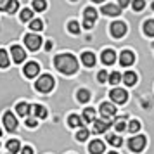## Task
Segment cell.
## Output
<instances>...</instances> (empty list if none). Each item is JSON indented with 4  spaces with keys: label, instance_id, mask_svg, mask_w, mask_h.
I'll return each mask as SVG.
<instances>
[{
    "label": "cell",
    "instance_id": "484cf974",
    "mask_svg": "<svg viewBox=\"0 0 154 154\" xmlns=\"http://www.w3.org/2000/svg\"><path fill=\"white\" fill-rule=\"evenodd\" d=\"M78 100H80V102H88V100H90V92L83 90V88L78 90Z\"/></svg>",
    "mask_w": 154,
    "mask_h": 154
},
{
    "label": "cell",
    "instance_id": "bcb514c9",
    "mask_svg": "<svg viewBox=\"0 0 154 154\" xmlns=\"http://www.w3.org/2000/svg\"><path fill=\"white\" fill-rule=\"evenodd\" d=\"M0 135H2V128H0Z\"/></svg>",
    "mask_w": 154,
    "mask_h": 154
},
{
    "label": "cell",
    "instance_id": "9a60e30c",
    "mask_svg": "<svg viewBox=\"0 0 154 154\" xmlns=\"http://www.w3.org/2000/svg\"><path fill=\"white\" fill-rule=\"evenodd\" d=\"M16 112H17L19 116H23V118H24V116L28 118L29 112H31V106L26 104V102H19V104L16 106Z\"/></svg>",
    "mask_w": 154,
    "mask_h": 154
},
{
    "label": "cell",
    "instance_id": "ee69618b",
    "mask_svg": "<svg viewBox=\"0 0 154 154\" xmlns=\"http://www.w3.org/2000/svg\"><path fill=\"white\" fill-rule=\"evenodd\" d=\"M94 2H104V0H94Z\"/></svg>",
    "mask_w": 154,
    "mask_h": 154
},
{
    "label": "cell",
    "instance_id": "8d00e7d4",
    "mask_svg": "<svg viewBox=\"0 0 154 154\" xmlns=\"http://www.w3.org/2000/svg\"><path fill=\"white\" fill-rule=\"evenodd\" d=\"M133 9H135V11H137V12H139V11H142V9L146 7V2H144V0H133Z\"/></svg>",
    "mask_w": 154,
    "mask_h": 154
},
{
    "label": "cell",
    "instance_id": "ac0fdd59",
    "mask_svg": "<svg viewBox=\"0 0 154 154\" xmlns=\"http://www.w3.org/2000/svg\"><path fill=\"white\" fill-rule=\"evenodd\" d=\"M83 123H94L95 121V109H92V107H87L83 111Z\"/></svg>",
    "mask_w": 154,
    "mask_h": 154
},
{
    "label": "cell",
    "instance_id": "4fadbf2b",
    "mask_svg": "<svg viewBox=\"0 0 154 154\" xmlns=\"http://www.w3.org/2000/svg\"><path fill=\"white\" fill-rule=\"evenodd\" d=\"M109 126H111L109 121H106V119H95V121H94V132L95 133H104Z\"/></svg>",
    "mask_w": 154,
    "mask_h": 154
},
{
    "label": "cell",
    "instance_id": "8fae6325",
    "mask_svg": "<svg viewBox=\"0 0 154 154\" xmlns=\"http://www.w3.org/2000/svg\"><path fill=\"white\" fill-rule=\"evenodd\" d=\"M11 54H12V59H14V63H23L24 61V57H26V54H24V50L19 47V45H14L12 49H11Z\"/></svg>",
    "mask_w": 154,
    "mask_h": 154
},
{
    "label": "cell",
    "instance_id": "d6986e66",
    "mask_svg": "<svg viewBox=\"0 0 154 154\" xmlns=\"http://www.w3.org/2000/svg\"><path fill=\"white\" fill-rule=\"evenodd\" d=\"M82 63H83L85 66L92 68V66L95 64V56H94L92 52H85V54H82Z\"/></svg>",
    "mask_w": 154,
    "mask_h": 154
},
{
    "label": "cell",
    "instance_id": "d4e9b609",
    "mask_svg": "<svg viewBox=\"0 0 154 154\" xmlns=\"http://www.w3.org/2000/svg\"><path fill=\"white\" fill-rule=\"evenodd\" d=\"M19 142H17V140H9L7 142V149H9V152L11 154H16L17 152V151H19Z\"/></svg>",
    "mask_w": 154,
    "mask_h": 154
},
{
    "label": "cell",
    "instance_id": "7bdbcfd3",
    "mask_svg": "<svg viewBox=\"0 0 154 154\" xmlns=\"http://www.w3.org/2000/svg\"><path fill=\"white\" fill-rule=\"evenodd\" d=\"M45 49H47V50L52 49V42H47V43H45Z\"/></svg>",
    "mask_w": 154,
    "mask_h": 154
},
{
    "label": "cell",
    "instance_id": "3957f363",
    "mask_svg": "<svg viewBox=\"0 0 154 154\" xmlns=\"http://www.w3.org/2000/svg\"><path fill=\"white\" fill-rule=\"evenodd\" d=\"M128 147H130V151H133V152H140L146 147V137L144 135L132 137V139L128 140Z\"/></svg>",
    "mask_w": 154,
    "mask_h": 154
},
{
    "label": "cell",
    "instance_id": "83f0119b",
    "mask_svg": "<svg viewBox=\"0 0 154 154\" xmlns=\"http://www.w3.org/2000/svg\"><path fill=\"white\" fill-rule=\"evenodd\" d=\"M21 21H33V11L31 9L21 11Z\"/></svg>",
    "mask_w": 154,
    "mask_h": 154
},
{
    "label": "cell",
    "instance_id": "ffe728a7",
    "mask_svg": "<svg viewBox=\"0 0 154 154\" xmlns=\"http://www.w3.org/2000/svg\"><path fill=\"white\" fill-rule=\"evenodd\" d=\"M31 109H33V114H35L36 118H40V119L47 118V109H45L43 106H38V104H36V106H33Z\"/></svg>",
    "mask_w": 154,
    "mask_h": 154
},
{
    "label": "cell",
    "instance_id": "7402d4cb",
    "mask_svg": "<svg viewBox=\"0 0 154 154\" xmlns=\"http://www.w3.org/2000/svg\"><path fill=\"white\" fill-rule=\"evenodd\" d=\"M123 80H125L126 85H135V82H137V75L135 73H132V71H128V73H125V76H123Z\"/></svg>",
    "mask_w": 154,
    "mask_h": 154
},
{
    "label": "cell",
    "instance_id": "d590c367",
    "mask_svg": "<svg viewBox=\"0 0 154 154\" xmlns=\"http://www.w3.org/2000/svg\"><path fill=\"white\" fill-rule=\"evenodd\" d=\"M109 82H111L112 85H116L121 82V75H119L118 71H114V73H111V76H109Z\"/></svg>",
    "mask_w": 154,
    "mask_h": 154
},
{
    "label": "cell",
    "instance_id": "8992f818",
    "mask_svg": "<svg viewBox=\"0 0 154 154\" xmlns=\"http://www.w3.org/2000/svg\"><path fill=\"white\" fill-rule=\"evenodd\" d=\"M111 99L116 102V104H125L126 100H128V94H126L123 88H114V90H111Z\"/></svg>",
    "mask_w": 154,
    "mask_h": 154
},
{
    "label": "cell",
    "instance_id": "d6a6232c",
    "mask_svg": "<svg viewBox=\"0 0 154 154\" xmlns=\"http://www.w3.org/2000/svg\"><path fill=\"white\" fill-rule=\"evenodd\" d=\"M17 7H19V4H17V0H11V2H9V5H7V9H5V11H7L9 14H14L16 11H17Z\"/></svg>",
    "mask_w": 154,
    "mask_h": 154
},
{
    "label": "cell",
    "instance_id": "2e32d148",
    "mask_svg": "<svg viewBox=\"0 0 154 154\" xmlns=\"http://www.w3.org/2000/svg\"><path fill=\"white\" fill-rule=\"evenodd\" d=\"M114 61H116V54H114V50L112 49H107L102 52V63L104 64H114Z\"/></svg>",
    "mask_w": 154,
    "mask_h": 154
},
{
    "label": "cell",
    "instance_id": "60d3db41",
    "mask_svg": "<svg viewBox=\"0 0 154 154\" xmlns=\"http://www.w3.org/2000/svg\"><path fill=\"white\" fill-rule=\"evenodd\" d=\"M21 154H33V149H31V147H24L21 151Z\"/></svg>",
    "mask_w": 154,
    "mask_h": 154
},
{
    "label": "cell",
    "instance_id": "ba28073f",
    "mask_svg": "<svg viewBox=\"0 0 154 154\" xmlns=\"http://www.w3.org/2000/svg\"><path fill=\"white\" fill-rule=\"evenodd\" d=\"M100 114L104 119H111L112 116H116V107L111 104V102H104L100 106Z\"/></svg>",
    "mask_w": 154,
    "mask_h": 154
},
{
    "label": "cell",
    "instance_id": "1f68e13d",
    "mask_svg": "<svg viewBox=\"0 0 154 154\" xmlns=\"http://www.w3.org/2000/svg\"><path fill=\"white\" fill-rule=\"evenodd\" d=\"M126 116H121V118H118L116 119V130H118V132H123V130H125V126H126Z\"/></svg>",
    "mask_w": 154,
    "mask_h": 154
},
{
    "label": "cell",
    "instance_id": "52a82bcc",
    "mask_svg": "<svg viewBox=\"0 0 154 154\" xmlns=\"http://www.w3.org/2000/svg\"><path fill=\"white\" fill-rule=\"evenodd\" d=\"M126 33V24L121 21H116L111 24V35L114 36V38H121V36Z\"/></svg>",
    "mask_w": 154,
    "mask_h": 154
},
{
    "label": "cell",
    "instance_id": "6da1fadb",
    "mask_svg": "<svg viewBox=\"0 0 154 154\" xmlns=\"http://www.w3.org/2000/svg\"><path fill=\"white\" fill-rule=\"evenodd\" d=\"M54 64H56V68L63 75H73L78 69V61L71 54H61V56H57L54 59Z\"/></svg>",
    "mask_w": 154,
    "mask_h": 154
},
{
    "label": "cell",
    "instance_id": "e0dca14e",
    "mask_svg": "<svg viewBox=\"0 0 154 154\" xmlns=\"http://www.w3.org/2000/svg\"><path fill=\"white\" fill-rule=\"evenodd\" d=\"M102 12H104L106 16H118L119 12H121V9H119L118 5L107 4V5H104V7H102Z\"/></svg>",
    "mask_w": 154,
    "mask_h": 154
},
{
    "label": "cell",
    "instance_id": "e575fe53",
    "mask_svg": "<svg viewBox=\"0 0 154 154\" xmlns=\"http://www.w3.org/2000/svg\"><path fill=\"white\" fill-rule=\"evenodd\" d=\"M128 130H130L132 133L139 132V130H140V121H137V119H133V121H130V125H128Z\"/></svg>",
    "mask_w": 154,
    "mask_h": 154
},
{
    "label": "cell",
    "instance_id": "277c9868",
    "mask_svg": "<svg viewBox=\"0 0 154 154\" xmlns=\"http://www.w3.org/2000/svg\"><path fill=\"white\" fill-rule=\"evenodd\" d=\"M83 16H85L83 28L90 29L92 26H94V21L97 19V11H95L94 7H87V9H85V12H83Z\"/></svg>",
    "mask_w": 154,
    "mask_h": 154
},
{
    "label": "cell",
    "instance_id": "30bf717a",
    "mask_svg": "<svg viewBox=\"0 0 154 154\" xmlns=\"http://www.w3.org/2000/svg\"><path fill=\"white\" fill-rule=\"evenodd\" d=\"M133 61H135V56H133L132 50H123V52H121V56H119L121 66H132Z\"/></svg>",
    "mask_w": 154,
    "mask_h": 154
},
{
    "label": "cell",
    "instance_id": "f1b7e54d",
    "mask_svg": "<svg viewBox=\"0 0 154 154\" xmlns=\"http://www.w3.org/2000/svg\"><path fill=\"white\" fill-rule=\"evenodd\" d=\"M9 66V56L5 50H0V68H7Z\"/></svg>",
    "mask_w": 154,
    "mask_h": 154
},
{
    "label": "cell",
    "instance_id": "9c48e42d",
    "mask_svg": "<svg viewBox=\"0 0 154 154\" xmlns=\"http://www.w3.org/2000/svg\"><path fill=\"white\" fill-rule=\"evenodd\" d=\"M4 125H5V128H7L9 132H14L16 128H17V119H16V116L12 112H5L4 114Z\"/></svg>",
    "mask_w": 154,
    "mask_h": 154
},
{
    "label": "cell",
    "instance_id": "f35d334b",
    "mask_svg": "<svg viewBox=\"0 0 154 154\" xmlns=\"http://www.w3.org/2000/svg\"><path fill=\"white\" fill-rule=\"evenodd\" d=\"M97 78H99V82H106L107 80V71H99V75H97Z\"/></svg>",
    "mask_w": 154,
    "mask_h": 154
},
{
    "label": "cell",
    "instance_id": "5b68a950",
    "mask_svg": "<svg viewBox=\"0 0 154 154\" xmlns=\"http://www.w3.org/2000/svg\"><path fill=\"white\" fill-rule=\"evenodd\" d=\"M24 43H26V47H28L29 50H38L40 45H42V38H40L38 35L29 33V35L24 36Z\"/></svg>",
    "mask_w": 154,
    "mask_h": 154
},
{
    "label": "cell",
    "instance_id": "4316f807",
    "mask_svg": "<svg viewBox=\"0 0 154 154\" xmlns=\"http://www.w3.org/2000/svg\"><path fill=\"white\" fill-rule=\"evenodd\" d=\"M107 142H109L111 146H114V147H119L121 144H123L121 137H118V135H109V137H107Z\"/></svg>",
    "mask_w": 154,
    "mask_h": 154
},
{
    "label": "cell",
    "instance_id": "7c38bea8",
    "mask_svg": "<svg viewBox=\"0 0 154 154\" xmlns=\"http://www.w3.org/2000/svg\"><path fill=\"white\" fill-rule=\"evenodd\" d=\"M38 71H40V66L36 63H28L24 66V75L28 78H35L36 75H38Z\"/></svg>",
    "mask_w": 154,
    "mask_h": 154
},
{
    "label": "cell",
    "instance_id": "cb8c5ba5",
    "mask_svg": "<svg viewBox=\"0 0 154 154\" xmlns=\"http://www.w3.org/2000/svg\"><path fill=\"white\" fill-rule=\"evenodd\" d=\"M33 9L36 12H42V11L47 9V2L45 0H33Z\"/></svg>",
    "mask_w": 154,
    "mask_h": 154
},
{
    "label": "cell",
    "instance_id": "603a6c76",
    "mask_svg": "<svg viewBox=\"0 0 154 154\" xmlns=\"http://www.w3.org/2000/svg\"><path fill=\"white\" fill-rule=\"evenodd\" d=\"M144 31H146L147 36H154V19L146 21V24H144Z\"/></svg>",
    "mask_w": 154,
    "mask_h": 154
},
{
    "label": "cell",
    "instance_id": "f6af8a7d",
    "mask_svg": "<svg viewBox=\"0 0 154 154\" xmlns=\"http://www.w3.org/2000/svg\"><path fill=\"white\" fill-rule=\"evenodd\" d=\"M109 154H116V152H114V151H111V152H109Z\"/></svg>",
    "mask_w": 154,
    "mask_h": 154
},
{
    "label": "cell",
    "instance_id": "4dcf8cb0",
    "mask_svg": "<svg viewBox=\"0 0 154 154\" xmlns=\"http://www.w3.org/2000/svg\"><path fill=\"white\" fill-rule=\"evenodd\" d=\"M87 139H88V130L83 126V128L76 133V140H78V142H83V140H87Z\"/></svg>",
    "mask_w": 154,
    "mask_h": 154
},
{
    "label": "cell",
    "instance_id": "7a4b0ae2",
    "mask_svg": "<svg viewBox=\"0 0 154 154\" xmlns=\"http://www.w3.org/2000/svg\"><path fill=\"white\" fill-rule=\"evenodd\" d=\"M36 90L42 92V94H47L54 88V78L50 76V75H43V76L38 78V82L35 83Z\"/></svg>",
    "mask_w": 154,
    "mask_h": 154
},
{
    "label": "cell",
    "instance_id": "c3c4849f",
    "mask_svg": "<svg viewBox=\"0 0 154 154\" xmlns=\"http://www.w3.org/2000/svg\"><path fill=\"white\" fill-rule=\"evenodd\" d=\"M9 154H11V152H9Z\"/></svg>",
    "mask_w": 154,
    "mask_h": 154
},
{
    "label": "cell",
    "instance_id": "7dc6e473",
    "mask_svg": "<svg viewBox=\"0 0 154 154\" xmlns=\"http://www.w3.org/2000/svg\"><path fill=\"white\" fill-rule=\"evenodd\" d=\"M73 2H75V0H73Z\"/></svg>",
    "mask_w": 154,
    "mask_h": 154
},
{
    "label": "cell",
    "instance_id": "74e56055",
    "mask_svg": "<svg viewBox=\"0 0 154 154\" xmlns=\"http://www.w3.org/2000/svg\"><path fill=\"white\" fill-rule=\"evenodd\" d=\"M26 125H28L29 128H35V126L38 125V121H36L35 118H26Z\"/></svg>",
    "mask_w": 154,
    "mask_h": 154
},
{
    "label": "cell",
    "instance_id": "836d02e7",
    "mask_svg": "<svg viewBox=\"0 0 154 154\" xmlns=\"http://www.w3.org/2000/svg\"><path fill=\"white\" fill-rule=\"evenodd\" d=\"M68 29H69L73 35H78V33H80V24H78L76 21H71L69 24H68Z\"/></svg>",
    "mask_w": 154,
    "mask_h": 154
},
{
    "label": "cell",
    "instance_id": "f546056e",
    "mask_svg": "<svg viewBox=\"0 0 154 154\" xmlns=\"http://www.w3.org/2000/svg\"><path fill=\"white\" fill-rule=\"evenodd\" d=\"M29 28L35 29V31H42L43 29V23L40 21V19H33V21L29 23Z\"/></svg>",
    "mask_w": 154,
    "mask_h": 154
},
{
    "label": "cell",
    "instance_id": "5bb4252c",
    "mask_svg": "<svg viewBox=\"0 0 154 154\" xmlns=\"http://www.w3.org/2000/svg\"><path fill=\"white\" fill-rule=\"evenodd\" d=\"M88 151H90V154H102L104 152V142H100V140H92L90 146H88Z\"/></svg>",
    "mask_w": 154,
    "mask_h": 154
},
{
    "label": "cell",
    "instance_id": "44dd1931",
    "mask_svg": "<svg viewBox=\"0 0 154 154\" xmlns=\"http://www.w3.org/2000/svg\"><path fill=\"white\" fill-rule=\"evenodd\" d=\"M68 123H69V126H82V125H85L83 119L80 118L78 114H71L69 119H68Z\"/></svg>",
    "mask_w": 154,
    "mask_h": 154
},
{
    "label": "cell",
    "instance_id": "b9f144b4",
    "mask_svg": "<svg viewBox=\"0 0 154 154\" xmlns=\"http://www.w3.org/2000/svg\"><path fill=\"white\" fill-rule=\"evenodd\" d=\"M128 4H130V0H119V5H121V7H126Z\"/></svg>",
    "mask_w": 154,
    "mask_h": 154
},
{
    "label": "cell",
    "instance_id": "ab89813d",
    "mask_svg": "<svg viewBox=\"0 0 154 154\" xmlns=\"http://www.w3.org/2000/svg\"><path fill=\"white\" fill-rule=\"evenodd\" d=\"M9 2H11V0H0V9H2V11H5L7 5H9Z\"/></svg>",
    "mask_w": 154,
    "mask_h": 154
}]
</instances>
